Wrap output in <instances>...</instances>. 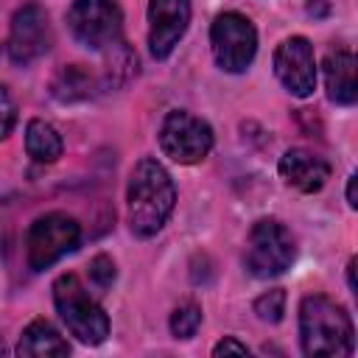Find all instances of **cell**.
Returning a JSON list of instances; mask_svg holds the SVG:
<instances>
[{"mask_svg": "<svg viewBox=\"0 0 358 358\" xmlns=\"http://www.w3.org/2000/svg\"><path fill=\"white\" fill-rule=\"evenodd\" d=\"M129 227L140 238L157 235L176 204L171 173L151 157H143L129 176Z\"/></svg>", "mask_w": 358, "mask_h": 358, "instance_id": "cell-1", "label": "cell"}, {"mask_svg": "<svg viewBox=\"0 0 358 358\" xmlns=\"http://www.w3.org/2000/svg\"><path fill=\"white\" fill-rule=\"evenodd\" d=\"M299 338L305 355L313 358H341L355 350V330L341 305L330 296L310 294L299 305Z\"/></svg>", "mask_w": 358, "mask_h": 358, "instance_id": "cell-2", "label": "cell"}, {"mask_svg": "<svg viewBox=\"0 0 358 358\" xmlns=\"http://www.w3.org/2000/svg\"><path fill=\"white\" fill-rule=\"evenodd\" d=\"M53 302L67 330L84 344H101L109 336V316L90 296L76 274H62L53 282Z\"/></svg>", "mask_w": 358, "mask_h": 358, "instance_id": "cell-3", "label": "cell"}, {"mask_svg": "<svg viewBox=\"0 0 358 358\" xmlns=\"http://www.w3.org/2000/svg\"><path fill=\"white\" fill-rule=\"evenodd\" d=\"M246 268L255 277H277L294 260V238L277 218H260L252 224L246 238Z\"/></svg>", "mask_w": 358, "mask_h": 358, "instance_id": "cell-4", "label": "cell"}, {"mask_svg": "<svg viewBox=\"0 0 358 358\" xmlns=\"http://www.w3.org/2000/svg\"><path fill=\"white\" fill-rule=\"evenodd\" d=\"M78 238H81V227L67 213L39 215L31 224L28 235H25L28 266L34 271H42V268L53 266L62 255H67V252H73L78 246Z\"/></svg>", "mask_w": 358, "mask_h": 358, "instance_id": "cell-5", "label": "cell"}, {"mask_svg": "<svg viewBox=\"0 0 358 358\" xmlns=\"http://www.w3.org/2000/svg\"><path fill=\"white\" fill-rule=\"evenodd\" d=\"M159 148L179 165L201 162L213 148V129L201 117L185 109H173L159 126Z\"/></svg>", "mask_w": 358, "mask_h": 358, "instance_id": "cell-6", "label": "cell"}, {"mask_svg": "<svg viewBox=\"0 0 358 358\" xmlns=\"http://www.w3.org/2000/svg\"><path fill=\"white\" fill-rule=\"evenodd\" d=\"M210 42H213V56L221 70L243 73L255 59L257 31L243 14L227 11V14L215 17V22L210 28Z\"/></svg>", "mask_w": 358, "mask_h": 358, "instance_id": "cell-7", "label": "cell"}, {"mask_svg": "<svg viewBox=\"0 0 358 358\" xmlns=\"http://www.w3.org/2000/svg\"><path fill=\"white\" fill-rule=\"evenodd\" d=\"M67 25L84 48L101 50L120 39L123 14L115 0H73L67 11Z\"/></svg>", "mask_w": 358, "mask_h": 358, "instance_id": "cell-8", "label": "cell"}, {"mask_svg": "<svg viewBox=\"0 0 358 358\" xmlns=\"http://www.w3.org/2000/svg\"><path fill=\"white\" fill-rule=\"evenodd\" d=\"M50 42H53V34H50V22H48L45 8L36 3L17 8V14L11 17V34H8L11 62L31 64L42 53H48Z\"/></svg>", "mask_w": 358, "mask_h": 358, "instance_id": "cell-9", "label": "cell"}, {"mask_svg": "<svg viewBox=\"0 0 358 358\" xmlns=\"http://www.w3.org/2000/svg\"><path fill=\"white\" fill-rule=\"evenodd\" d=\"M274 73L291 95L308 98L316 87L313 45L305 36H291V39L280 42V48L274 50Z\"/></svg>", "mask_w": 358, "mask_h": 358, "instance_id": "cell-10", "label": "cell"}, {"mask_svg": "<svg viewBox=\"0 0 358 358\" xmlns=\"http://www.w3.org/2000/svg\"><path fill=\"white\" fill-rule=\"evenodd\" d=\"M190 22V0H148V48L154 59L171 56Z\"/></svg>", "mask_w": 358, "mask_h": 358, "instance_id": "cell-11", "label": "cell"}, {"mask_svg": "<svg viewBox=\"0 0 358 358\" xmlns=\"http://www.w3.org/2000/svg\"><path fill=\"white\" fill-rule=\"evenodd\" d=\"M280 176L285 179V185L302 193H316L330 179V165L305 148H291L280 159Z\"/></svg>", "mask_w": 358, "mask_h": 358, "instance_id": "cell-12", "label": "cell"}, {"mask_svg": "<svg viewBox=\"0 0 358 358\" xmlns=\"http://www.w3.org/2000/svg\"><path fill=\"white\" fill-rule=\"evenodd\" d=\"M324 84H327V95L330 101L350 106L358 98V81H355V70L358 62L347 48H333L324 56Z\"/></svg>", "mask_w": 358, "mask_h": 358, "instance_id": "cell-13", "label": "cell"}, {"mask_svg": "<svg viewBox=\"0 0 358 358\" xmlns=\"http://www.w3.org/2000/svg\"><path fill=\"white\" fill-rule=\"evenodd\" d=\"M67 352H70V344L45 319L31 322L22 330L20 344H17V355H31V358H39V355H45V358L48 355H67Z\"/></svg>", "mask_w": 358, "mask_h": 358, "instance_id": "cell-14", "label": "cell"}, {"mask_svg": "<svg viewBox=\"0 0 358 358\" xmlns=\"http://www.w3.org/2000/svg\"><path fill=\"white\" fill-rule=\"evenodd\" d=\"M25 148L34 162H56L62 157V137L59 131L45 120H31L25 129Z\"/></svg>", "mask_w": 358, "mask_h": 358, "instance_id": "cell-15", "label": "cell"}, {"mask_svg": "<svg viewBox=\"0 0 358 358\" xmlns=\"http://www.w3.org/2000/svg\"><path fill=\"white\" fill-rule=\"evenodd\" d=\"M92 76L81 64H70L53 78V95L59 101H84L92 95Z\"/></svg>", "mask_w": 358, "mask_h": 358, "instance_id": "cell-16", "label": "cell"}, {"mask_svg": "<svg viewBox=\"0 0 358 358\" xmlns=\"http://www.w3.org/2000/svg\"><path fill=\"white\" fill-rule=\"evenodd\" d=\"M199 324H201V308L193 305V302L179 305L173 310V316H171V333L176 338H190L199 330Z\"/></svg>", "mask_w": 358, "mask_h": 358, "instance_id": "cell-17", "label": "cell"}, {"mask_svg": "<svg viewBox=\"0 0 358 358\" xmlns=\"http://www.w3.org/2000/svg\"><path fill=\"white\" fill-rule=\"evenodd\" d=\"M255 313H257L263 322H271V324L280 322L282 313H285V291H282V288H274V291L257 296V299H255Z\"/></svg>", "mask_w": 358, "mask_h": 358, "instance_id": "cell-18", "label": "cell"}, {"mask_svg": "<svg viewBox=\"0 0 358 358\" xmlns=\"http://www.w3.org/2000/svg\"><path fill=\"white\" fill-rule=\"evenodd\" d=\"M90 280H92L98 288H109L112 280H115V263H112V257H106V255L92 257V260H90Z\"/></svg>", "mask_w": 358, "mask_h": 358, "instance_id": "cell-19", "label": "cell"}, {"mask_svg": "<svg viewBox=\"0 0 358 358\" xmlns=\"http://www.w3.org/2000/svg\"><path fill=\"white\" fill-rule=\"evenodd\" d=\"M14 123H17V103H14L11 92L0 84V140L11 134Z\"/></svg>", "mask_w": 358, "mask_h": 358, "instance_id": "cell-20", "label": "cell"}, {"mask_svg": "<svg viewBox=\"0 0 358 358\" xmlns=\"http://www.w3.org/2000/svg\"><path fill=\"white\" fill-rule=\"evenodd\" d=\"M229 352H235V355H249V347L241 344V341H235V338H224V341H218V344L213 347V355H229Z\"/></svg>", "mask_w": 358, "mask_h": 358, "instance_id": "cell-21", "label": "cell"}, {"mask_svg": "<svg viewBox=\"0 0 358 358\" xmlns=\"http://www.w3.org/2000/svg\"><path fill=\"white\" fill-rule=\"evenodd\" d=\"M355 185H358V176L352 173V176H350V182H347V204H350L352 210L358 207V193H355Z\"/></svg>", "mask_w": 358, "mask_h": 358, "instance_id": "cell-22", "label": "cell"}, {"mask_svg": "<svg viewBox=\"0 0 358 358\" xmlns=\"http://www.w3.org/2000/svg\"><path fill=\"white\" fill-rule=\"evenodd\" d=\"M308 11H310L313 17H324V14L330 11V3H327V0H310V3H308Z\"/></svg>", "mask_w": 358, "mask_h": 358, "instance_id": "cell-23", "label": "cell"}, {"mask_svg": "<svg viewBox=\"0 0 358 358\" xmlns=\"http://www.w3.org/2000/svg\"><path fill=\"white\" fill-rule=\"evenodd\" d=\"M347 280H350V291H355V257L347 266Z\"/></svg>", "mask_w": 358, "mask_h": 358, "instance_id": "cell-24", "label": "cell"}]
</instances>
